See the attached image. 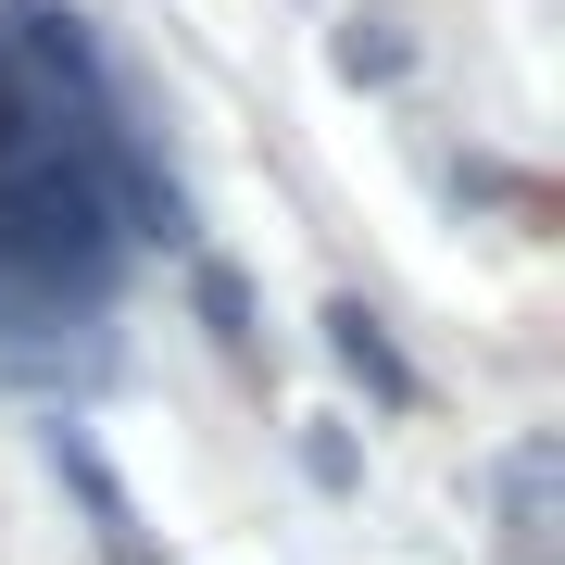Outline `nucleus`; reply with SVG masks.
<instances>
[{"label": "nucleus", "mask_w": 565, "mask_h": 565, "mask_svg": "<svg viewBox=\"0 0 565 565\" xmlns=\"http://www.w3.org/2000/svg\"><path fill=\"white\" fill-rule=\"evenodd\" d=\"M0 102H25V63H13V25H0Z\"/></svg>", "instance_id": "6e6552de"}, {"label": "nucleus", "mask_w": 565, "mask_h": 565, "mask_svg": "<svg viewBox=\"0 0 565 565\" xmlns=\"http://www.w3.org/2000/svg\"><path fill=\"white\" fill-rule=\"evenodd\" d=\"M13 63L63 102H102V51H88V25L63 13V0H13Z\"/></svg>", "instance_id": "f03ea898"}, {"label": "nucleus", "mask_w": 565, "mask_h": 565, "mask_svg": "<svg viewBox=\"0 0 565 565\" xmlns=\"http://www.w3.org/2000/svg\"><path fill=\"white\" fill-rule=\"evenodd\" d=\"M51 465L88 490V515H102V553H114V565H151V541H139V503H126V490H114V465L88 452V427H51Z\"/></svg>", "instance_id": "20e7f679"}, {"label": "nucleus", "mask_w": 565, "mask_h": 565, "mask_svg": "<svg viewBox=\"0 0 565 565\" xmlns=\"http://www.w3.org/2000/svg\"><path fill=\"white\" fill-rule=\"evenodd\" d=\"M490 490H503V553L515 565H565V440H553V427L503 440Z\"/></svg>", "instance_id": "f257e3e1"}, {"label": "nucleus", "mask_w": 565, "mask_h": 565, "mask_svg": "<svg viewBox=\"0 0 565 565\" xmlns=\"http://www.w3.org/2000/svg\"><path fill=\"white\" fill-rule=\"evenodd\" d=\"M302 465H315V490H352V440H340V427H315Z\"/></svg>", "instance_id": "0eeeda50"}, {"label": "nucleus", "mask_w": 565, "mask_h": 565, "mask_svg": "<svg viewBox=\"0 0 565 565\" xmlns=\"http://www.w3.org/2000/svg\"><path fill=\"white\" fill-rule=\"evenodd\" d=\"M327 352H340V377L364 390V403H415V364L390 352V327L364 302H327Z\"/></svg>", "instance_id": "7ed1b4c3"}, {"label": "nucleus", "mask_w": 565, "mask_h": 565, "mask_svg": "<svg viewBox=\"0 0 565 565\" xmlns=\"http://www.w3.org/2000/svg\"><path fill=\"white\" fill-rule=\"evenodd\" d=\"M340 76H352V88H377V76H403V25H377V13H352V25H340Z\"/></svg>", "instance_id": "39448f33"}, {"label": "nucleus", "mask_w": 565, "mask_h": 565, "mask_svg": "<svg viewBox=\"0 0 565 565\" xmlns=\"http://www.w3.org/2000/svg\"><path fill=\"white\" fill-rule=\"evenodd\" d=\"M189 289H202V327H214V340H252V289H239V264H202Z\"/></svg>", "instance_id": "423d86ee"}]
</instances>
